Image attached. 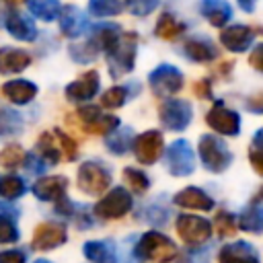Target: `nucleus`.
Masks as SVG:
<instances>
[{
  "label": "nucleus",
  "mask_w": 263,
  "mask_h": 263,
  "mask_svg": "<svg viewBox=\"0 0 263 263\" xmlns=\"http://www.w3.org/2000/svg\"><path fill=\"white\" fill-rule=\"evenodd\" d=\"M158 119L168 132H183L193 119V107L185 99H166L158 109Z\"/></svg>",
  "instance_id": "nucleus-8"
},
{
  "label": "nucleus",
  "mask_w": 263,
  "mask_h": 263,
  "mask_svg": "<svg viewBox=\"0 0 263 263\" xmlns=\"http://www.w3.org/2000/svg\"><path fill=\"white\" fill-rule=\"evenodd\" d=\"M183 55L191 62H212L218 58V49L214 45V41L210 37H203V35H193L189 39H185L183 47H181Z\"/></svg>",
  "instance_id": "nucleus-17"
},
{
  "label": "nucleus",
  "mask_w": 263,
  "mask_h": 263,
  "mask_svg": "<svg viewBox=\"0 0 263 263\" xmlns=\"http://www.w3.org/2000/svg\"><path fill=\"white\" fill-rule=\"evenodd\" d=\"M37 154L51 166L60 160H76L78 148L76 142L66 136L60 127H53L51 132H43L37 140Z\"/></svg>",
  "instance_id": "nucleus-3"
},
{
  "label": "nucleus",
  "mask_w": 263,
  "mask_h": 263,
  "mask_svg": "<svg viewBox=\"0 0 263 263\" xmlns=\"http://www.w3.org/2000/svg\"><path fill=\"white\" fill-rule=\"evenodd\" d=\"M88 12L92 16H115L121 12V0H88Z\"/></svg>",
  "instance_id": "nucleus-37"
},
{
  "label": "nucleus",
  "mask_w": 263,
  "mask_h": 263,
  "mask_svg": "<svg viewBox=\"0 0 263 263\" xmlns=\"http://www.w3.org/2000/svg\"><path fill=\"white\" fill-rule=\"evenodd\" d=\"M129 97H132L129 86H111L103 92L101 105L107 107V109H119L129 101Z\"/></svg>",
  "instance_id": "nucleus-33"
},
{
  "label": "nucleus",
  "mask_w": 263,
  "mask_h": 263,
  "mask_svg": "<svg viewBox=\"0 0 263 263\" xmlns=\"http://www.w3.org/2000/svg\"><path fill=\"white\" fill-rule=\"evenodd\" d=\"M193 92H195L199 99H212V84H210V80H199V82H195Z\"/></svg>",
  "instance_id": "nucleus-48"
},
{
  "label": "nucleus",
  "mask_w": 263,
  "mask_h": 263,
  "mask_svg": "<svg viewBox=\"0 0 263 263\" xmlns=\"http://www.w3.org/2000/svg\"><path fill=\"white\" fill-rule=\"evenodd\" d=\"M55 212L62 214V216H68L70 220H74L78 228H88L92 224V218L86 214V208H78L76 203H72L66 197L55 203Z\"/></svg>",
  "instance_id": "nucleus-31"
},
{
  "label": "nucleus",
  "mask_w": 263,
  "mask_h": 263,
  "mask_svg": "<svg viewBox=\"0 0 263 263\" xmlns=\"http://www.w3.org/2000/svg\"><path fill=\"white\" fill-rule=\"evenodd\" d=\"M240 228L247 230V232H253V234H259L263 230V205H261V199L255 197L240 214V220H238Z\"/></svg>",
  "instance_id": "nucleus-27"
},
{
  "label": "nucleus",
  "mask_w": 263,
  "mask_h": 263,
  "mask_svg": "<svg viewBox=\"0 0 263 263\" xmlns=\"http://www.w3.org/2000/svg\"><path fill=\"white\" fill-rule=\"evenodd\" d=\"M134 129L132 127H115L113 132H109L107 136H105V146H107V150L111 152V154H115V156H123L127 150H129V146H132V134Z\"/></svg>",
  "instance_id": "nucleus-28"
},
{
  "label": "nucleus",
  "mask_w": 263,
  "mask_h": 263,
  "mask_svg": "<svg viewBox=\"0 0 263 263\" xmlns=\"http://www.w3.org/2000/svg\"><path fill=\"white\" fill-rule=\"evenodd\" d=\"M251 162H253V168L259 175H263V129L255 132L253 148H251Z\"/></svg>",
  "instance_id": "nucleus-43"
},
{
  "label": "nucleus",
  "mask_w": 263,
  "mask_h": 263,
  "mask_svg": "<svg viewBox=\"0 0 263 263\" xmlns=\"http://www.w3.org/2000/svg\"><path fill=\"white\" fill-rule=\"evenodd\" d=\"M136 53H138V35L129 31H121L117 41L105 51L111 78H121L129 74L136 66Z\"/></svg>",
  "instance_id": "nucleus-1"
},
{
  "label": "nucleus",
  "mask_w": 263,
  "mask_h": 263,
  "mask_svg": "<svg viewBox=\"0 0 263 263\" xmlns=\"http://www.w3.org/2000/svg\"><path fill=\"white\" fill-rule=\"evenodd\" d=\"M101 88V76L97 70H88L84 72L82 76H78L74 82H70L66 86V97L70 101H76V103H82V101H88L92 99Z\"/></svg>",
  "instance_id": "nucleus-15"
},
{
  "label": "nucleus",
  "mask_w": 263,
  "mask_h": 263,
  "mask_svg": "<svg viewBox=\"0 0 263 263\" xmlns=\"http://www.w3.org/2000/svg\"><path fill=\"white\" fill-rule=\"evenodd\" d=\"M255 37H257V31L249 25H230V27H224L222 33H220L222 45L232 53L247 51L253 45Z\"/></svg>",
  "instance_id": "nucleus-14"
},
{
  "label": "nucleus",
  "mask_w": 263,
  "mask_h": 263,
  "mask_svg": "<svg viewBox=\"0 0 263 263\" xmlns=\"http://www.w3.org/2000/svg\"><path fill=\"white\" fill-rule=\"evenodd\" d=\"M132 208H134L132 193L123 187H115L95 203V216L101 220H119Z\"/></svg>",
  "instance_id": "nucleus-7"
},
{
  "label": "nucleus",
  "mask_w": 263,
  "mask_h": 263,
  "mask_svg": "<svg viewBox=\"0 0 263 263\" xmlns=\"http://www.w3.org/2000/svg\"><path fill=\"white\" fill-rule=\"evenodd\" d=\"M123 179L127 181V185L132 187L134 193H146L150 189V179L140 168H132V166L123 168Z\"/></svg>",
  "instance_id": "nucleus-36"
},
{
  "label": "nucleus",
  "mask_w": 263,
  "mask_h": 263,
  "mask_svg": "<svg viewBox=\"0 0 263 263\" xmlns=\"http://www.w3.org/2000/svg\"><path fill=\"white\" fill-rule=\"evenodd\" d=\"M177 263H210L208 249H205V247H201V249L193 247L191 251H185V253L179 257V261H177Z\"/></svg>",
  "instance_id": "nucleus-46"
},
{
  "label": "nucleus",
  "mask_w": 263,
  "mask_h": 263,
  "mask_svg": "<svg viewBox=\"0 0 263 263\" xmlns=\"http://www.w3.org/2000/svg\"><path fill=\"white\" fill-rule=\"evenodd\" d=\"M0 263H27V255H25V251H18V249L2 251L0 253Z\"/></svg>",
  "instance_id": "nucleus-47"
},
{
  "label": "nucleus",
  "mask_w": 263,
  "mask_h": 263,
  "mask_svg": "<svg viewBox=\"0 0 263 263\" xmlns=\"http://www.w3.org/2000/svg\"><path fill=\"white\" fill-rule=\"evenodd\" d=\"M31 64V55L25 49L4 45L0 47V74H18L27 70Z\"/></svg>",
  "instance_id": "nucleus-22"
},
{
  "label": "nucleus",
  "mask_w": 263,
  "mask_h": 263,
  "mask_svg": "<svg viewBox=\"0 0 263 263\" xmlns=\"http://www.w3.org/2000/svg\"><path fill=\"white\" fill-rule=\"evenodd\" d=\"M68 240V232L66 226L60 222H41L35 226L33 238H31V247L37 251H51L62 247Z\"/></svg>",
  "instance_id": "nucleus-13"
},
{
  "label": "nucleus",
  "mask_w": 263,
  "mask_h": 263,
  "mask_svg": "<svg viewBox=\"0 0 263 263\" xmlns=\"http://www.w3.org/2000/svg\"><path fill=\"white\" fill-rule=\"evenodd\" d=\"M129 148L134 150V156L138 162L154 164L164 152V138L158 129H148V132H142L140 136H136L132 140Z\"/></svg>",
  "instance_id": "nucleus-10"
},
{
  "label": "nucleus",
  "mask_w": 263,
  "mask_h": 263,
  "mask_svg": "<svg viewBox=\"0 0 263 263\" xmlns=\"http://www.w3.org/2000/svg\"><path fill=\"white\" fill-rule=\"evenodd\" d=\"M23 166H25V171L31 173V175H43V173L47 171L49 164H47L37 152H31V154H25V158H23Z\"/></svg>",
  "instance_id": "nucleus-45"
},
{
  "label": "nucleus",
  "mask_w": 263,
  "mask_h": 263,
  "mask_svg": "<svg viewBox=\"0 0 263 263\" xmlns=\"http://www.w3.org/2000/svg\"><path fill=\"white\" fill-rule=\"evenodd\" d=\"M90 29V41H92V45L99 49V53L103 51H107L115 41H117V37H119V33H121V29H119V25H113V23H99V25H95V27H88Z\"/></svg>",
  "instance_id": "nucleus-26"
},
{
  "label": "nucleus",
  "mask_w": 263,
  "mask_h": 263,
  "mask_svg": "<svg viewBox=\"0 0 263 263\" xmlns=\"http://www.w3.org/2000/svg\"><path fill=\"white\" fill-rule=\"evenodd\" d=\"M4 2H8V4H12V6H18V4H23L25 0H4Z\"/></svg>",
  "instance_id": "nucleus-53"
},
{
  "label": "nucleus",
  "mask_w": 263,
  "mask_h": 263,
  "mask_svg": "<svg viewBox=\"0 0 263 263\" xmlns=\"http://www.w3.org/2000/svg\"><path fill=\"white\" fill-rule=\"evenodd\" d=\"M31 191H33V195H35L39 201H53V203H58L60 199L66 197L68 179L62 177V175L43 177V179H39V181L33 183Z\"/></svg>",
  "instance_id": "nucleus-16"
},
{
  "label": "nucleus",
  "mask_w": 263,
  "mask_h": 263,
  "mask_svg": "<svg viewBox=\"0 0 263 263\" xmlns=\"http://www.w3.org/2000/svg\"><path fill=\"white\" fill-rule=\"evenodd\" d=\"M134 255L146 263H168L179 255V249L166 234L148 230L138 238Z\"/></svg>",
  "instance_id": "nucleus-2"
},
{
  "label": "nucleus",
  "mask_w": 263,
  "mask_h": 263,
  "mask_svg": "<svg viewBox=\"0 0 263 263\" xmlns=\"http://www.w3.org/2000/svg\"><path fill=\"white\" fill-rule=\"evenodd\" d=\"M214 230L222 238L232 236L236 232V220H234V216L228 214V212H218L216 218H214Z\"/></svg>",
  "instance_id": "nucleus-40"
},
{
  "label": "nucleus",
  "mask_w": 263,
  "mask_h": 263,
  "mask_svg": "<svg viewBox=\"0 0 263 263\" xmlns=\"http://www.w3.org/2000/svg\"><path fill=\"white\" fill-rule=\"evenodd\" d=\"M60 31L70 37V39H76L80 37L82 33L88 31V21H86V14L74 6V4H68V6H62L60 10Z\"/></svg>",
  "instance_id": "nucleus-19"
},
{
  "label": "nucleus",
  "mask_w": 263,
  "mask_h": 263,
  "mask_svg": "<svg viewBox=\"0 0 263 263\" xmlns=\"http://www.w3.org/2000/svg\"><path fill=\"white\" fill-rule=\"evenodd\" d=\"M164 154V166L175 177H187L195 171V152L189 140L179 138L168 144Z\"/></svg>",
  "instance_id": "nucleus-5"
},
{
  "label": "nucleus",
  "mask_w": 263,
  "mask_h": 263,
  "mask_svg": "<svg viewBox=\"0 0 263 263\" xmlns=\"http://www.w3.org/2000/svg\"><path fill=\"white\" fill-rule=\"evenodd\" d=\"M218 263H261L257 249L247 240L224 245L218 253Z\"/></svg>",
  "instance_id": "nucleus-18"
},
{
  "label": "nucleus",
  "mask_w": 263,
  "mask_h": 263,
  "mask_svg": "<svg viewBox=\"0 0 263 263\" xmlns=\"http://www.w3.org/2000/svg\"><path fill=\"white\" fill-rule=\"evenodd\" d=\"M78 187L88 195H101L111 185V171L97 160H86L78 166Z\"/></svg>",
  "instance_id": "nucleus-6"
},
{
  "label": "nucleus",
  "mask_w": 263,
  "mask_h": 263,
  "mask_svg": "<svg viewBox=\"0 0 263 263\" xmlns=\"http://www.w3.org/2000/svg\"><path fill=\"white\" fill-rule=\"evenodd\" d=\"M82 253L92 263H117L115 247L109 240H86L82 245Z\"/></svg>",
  "instance_id": "nucleus-25"
},
{
  "label": "nucleus",
  "mask_w": 263,
  "mask_h": 263,
  "mask_svg": "<svg viewBox=\"0 0 263 263\" xmlns=\"http://www.w3.org/2000/svg\"><path fill=\"white\" fill-rule=\"evenodd\" d=\"M197 154L201 164L210 173H224L232 162V152L228 150L226 142L214 134H203L197 144Z\"/></svg>",
  "instance_id": "nucleus-4"
},
{
  "label": "nucleus",
  "mask_w": 263,
  "mask_h": 263,
  "mask_svg": "<svg viewBox=\"0 0 263 263\" xmlns=\"http://www.w3.org/2000/svg\"><path fill=\"white\" fill-rule=\"evenodd\" d=\"M18 238H21V232H18V226L14 224V220L0 216V245L16 242Z\"/></svg>",
  "instance_id": "nucleus-41"
},
{
  "label": "nucleus",
  "mask_w": 263,
  "mask_h": 263,
  "mask_svg": "<svg viewBox=\"0 0 263 263\" xmlns=\"http://www.w3.org/2000/svg\"><path fill=\"white\" fill-rule=\"evenodd\" d=\"M168 214L171 212L166 208H162L160 203H152V205H148L144 210V220L148 224H152V226H164L168 222Z\"/></svg>",
  "instance_id": "nucleus-42"
},
{
  "label": "nucleus",
  "mask_w": 263,
  "mask_h": 263,
  "mask_svg": "<svg viewBox=\"0 0 263 263\" xmlns=\"http://www.w3.org/2000/svg\"><path fill=\"white\" fill-rule=\"evenodd\" d=\"M8 10H10V8H6L4 2H0V27H4V21H6V16H8Z\"/></svg>",
  "instance_id": "nucleus-52"
},
{
  "label": "nucleus",
  "mask_w": 263,
  "mask_h": 263,
  "mask_svg": "<svg viewBox=\"0 0 263 263\" xmlns=\"http://www.w3.org/2000/svg\"><path fill=\"white\" fill-rule=\"evenodd\" d=\"M27 191V185L16 175H4L0 177V197L4 199H16Z\"/></svg>",
  "instance_id": "nucleus-34"
},
{
  "label": "nucleus",
  "mask_w": 263,
  "mask_h": 263,
  "mask_svg": "<svg viewBox=\"0 0 263 263\" xmlns=\"http://www.w3.org/2000/svg\"><path fill=\"white\" fill-rule=\"evenodd\" d=\"M183 31H185V25L181 21H177L175 14H171V12H162L156 21V27H154L156 37H160L164 41H173V39L181 37Z\"/></svg>",
  "instance_id": "nucleus-29"
},
{
  "label": "nucleus",
  "mask_w": 263,
  "mask_h": 263,
  "mask_svg": "<svg viewBox=\"0 0 263 263\" xmlns=\"http://www.w3.org/2000/svg\"><path fill=\"white\" fill-rule=\"evenodd\" d=\"M0 216H6V218H18V210L12 208V205H6V203H0Z\"/></svg>",
  "instance_id": "nucleus-50"
},
{
  "label": "nucleus",
  "mask_w": 263,
  "mask_h": 263,
  "mask_svg": "<svg viewBox=\"0 0 263 263\" xmlns=\"http://www.w3.org/2000/svg\"><path fill=\"white\" fill-rule=\"evenodd\" d=\"M27 6H29V12L43 23L55 21L62 10L60 0H27Z\"/></svg>",
  "instance_id": "nucleus-30"
},
{
  "label": "nucleus",
  "mask_w": 263,
  "mask_h": 263,
  "mask_svg": "<svg viewBox=\"0 0 263 263\" xmlns=\"http://www.w3.org/2000/svg\"><path fill=\"white\" fill-rule=\"evenodd\" d=\"M97 55H99V49L92 45L90 39L70 45V58L74 62H78V64H90V62L97 60Z\"/></svg>",
  "instance_id": "nucleus-35"
},
{
  "label": "nucleus",
  "mask_w": 263,
  "mask_h": 263,
  "mask_svg": "<svg viewBox=\"0 0 263 263\" xmlns=\"http://www.w3.org/2000/svg\"><path fill=\"white\" fill-rule=\"evenodd\" d=\"M160 0H125V8L134 16H148Z\"/></svg>",
  "instance_id": "nucleus-44"
},
{
  "label": "nucleus",
  "mask_w": 263,
  "mask_h": 263,
  "mask_svg": "<svg viewBox=\"0 0 263 263\" xmlns=\"http://www.w3.org/2000/svg\"><path fill=\"white\" fill-rule=\"evenodd\" d=\"M177 234L189 247H199L212 236V222L201 216L181 214L177 218Z\"/></svg>",
  "instance_id": "nucleus-11"
},
{
  "label": "nucleus",
  "mask_w": 263,
  "mask_h": 263,
  "mask_svg": "<svg viewBox=\"0 0 263 263\" xmlns=\"http://www.w3.org/2000/svg\"><path fill=\"white\" fill-rule=\"evenodd\" d=\"M173 201L181 208H187V210H199V212H210L214 210V199L199 187H185L181 189Z\"/></svg>",
  "instance_id": "nucleus-21"
},
{
  "label": "nucleus",
  "mask_w": 263,
  "mask_h": 263,
  "mask_svg": "<svg viewBox=\"0 0 263 263\" xmlns=\"http://www.w3.org/2000/svg\"><path fill=\"white\" fill-rule=\"evenodd\" d=\"M33 263H51V261H47V259H37V261H33Z\"/></svg>",
  "instance_id": "nucleus-54"
},
{
  "label": "nucleus",
  "mask_w": 263,
  "mask_h": 263,
  "mask_svg": "<svg viewBox=\"0 0 263 263\" xmlns=\"http://www.w3.org/2000/svg\"><path fill=\"white\" fill-rule=\"evenodd\" d=\"M21 129H23V115L8 107L0 109V140L21 134Z\"/></svg>",
  "instance_id": "nucleus-32"
},
{
  "label": "nucleus",
  "mask_w": 263,
  "mask_h": 263,
  "mask_svg": "<svg viewBox=\"0 0 263 263\" xmlns=\"http://www.w3.org/2000/svg\"><path fill=\"white\" fill-rule=\"evenodd\" d=\"M4 27L18 41H35V37H37V27H35L33 18L18 10H8Z\"/></svg>",
  "instance_id": "nucleus-20"
},
{
  "label": "nucleus",
  "mask_w": 263,
  "mask_h": 263,
  "mask_svg": "<svg viewBox=\"0 0 263 263\" xmlns=\"http://www.w3.org/2000/svg\"><path fill=\"white\" fill-rule=\"evenodd\" d=\"M236 2H238V6H240L245 12H253L255 6H257V0H236Z\"/></svg>",
  "instance_id": "nucleus-51"
},
{
  "label": "nucleus",
  "mask_w": 263,
  "mask_h": 263,
  "mask_svg": "<svg viewBox=\"0 0 263 263\" xmlns=\"http://www.w3.org/2000/svg\"><path fill=\"white\" fill-rule=\"evenodd\" d=\"M115 127H119V119H117V115H105V113H101L95 121H90L84 129L88 132V134H97V136H107L109 132H113Z\"/></svg>",
  "instance_id": "nucleus-38"
},
{
  "label": "nucleus",
  "mask_w": 263,
  "mask_h": 263,
  "mask_svg": "<svg viewBox=\"0 0 263 263\" xmlns=\"http://www.w3.org/2000/svg\"><path fill=\"white\" fill-rule=\"evenodd\" d=\"M148 84L154 95L171 97L183 88V74L173 64H160L148 74Z\"/></svg>",
  "instance_id": "nucleus-9"
},
{
  "label": "nucleus",
  "mask_w": 263,
  "mask_h": 263,
  "mask_svg": "<svg viewBox=\"0 0 263 263\" xmlns=\"http://www.w3.org/2000/svg\"><path fill=\"white\" fill-rule=\"evenodd\" d=\"M23 158H25V152L18 144H8L6 148H2L0 152V166H6V168H16L23 164Z\"/></svg>",
  "instance_id": "nucleus-39"
},
{
  "label": "nucleus",
  "mask_w": 263,
  "mask_h": 263,
  "mask_svg": "<svg viewBox=\"0 0 263 263\" xmlns=\"http://www.w3.org/2000/svg\"><path fill=\"white\" fill-rule=\"evenodd\" d=\"M205 123L222 134V136H238L240 134V115L234 109H228L222 101H216L205 115Z\"/></svg>",
  "instance_id": "nucleus-12"
},
{
  "label": "nucleus",
  "mask_w": 263,
  "mask_h": 263,
  "mask_svg": "<svg viewBox=\"0 0 263 263\" xmlns=\"http://www.w3.org/2000/svg\"><path fill=\"white\" fill-rule=\"evenodd\" d=\"M2 92L4 97L14 103V105H27L35 99L37 95V84L31 82V80H25V78H14V80H8L4 86H2Z\"/></svg>",
  "instance_id": "nucleus-23"
},
{
  "label": "nucleus",
  "mask_w": 263,
  "mask_h": 263,
  "mask_svg": "<svg viewBox=\"0 0 263 263\" xmlns=\"http://www.w3.org/2000/svg\"><path fill=\"white\" fill-rule=\"evenodd\" d=\"M261 55H263V45H255V49H253V53H251V66H253L255 70H259V72L263 70V62H261L263 58H261Z\"/></svg>",
  "instance_id": "nucleus-49"
},
{
  "label": "nucleus",
  "mask_w": 263,
  "mask_h": 263,
  "mask_svg": "<svg viewBox=\"0 0 263 263\" xmlns=\"http://www.w3.org/2000/svg\"><path fill=\"white\" fill-rule=\"evenodd\" d=\"M199 10L214 27H224L232 18V6L228 0H201Z\"/></svg>",
  "instance_id": "nucleus-24"
}]
</instances>
